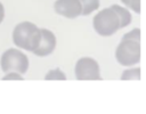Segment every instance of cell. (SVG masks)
<instances>
[{
  "label": "cell",
  "instance_id": "30bf717a",
  "mask_svg": "<svg viewBox=\"0 0 146 114\" xmlns=\"http://www.w3.org/2000/svg\"><path fill=\"white\" fill-rule=\"evenodd\" d=\"M121 80H140V68L125 70L121 75Z\"/></svg>",
  "mask_w": 146,
  "mask_h": 114
},
{
  "label": "cell",
  "instance_id": "8992f818",
  "mask_svg": "<svg viewBox=\"0 0 146 114\" xmlns=\"http://www.w3.org/2000/svg\"><path fill=\"white\" fill-rule=\"evenodd\" d=\"M41 31V40L38 47L32 51L34 55L39 57H44L50 55L56 48V36L55 34L47 28H40Z\"/></svg>",
  "mask_w": 146,
  "mask_h": 114
},
{
  "label": "cell",
  "instance_id": "52a82bcc",
  "mask_svg": "<svg viewBox=\"0 0 146 114\" xmlns=\"http://www.w3.org/2000/svg\"><path fill=\"white\" fill-rule=\"evenodd\" d=\"M54 8L58 15L66 18H76L81 15V3L79 0H57Z\"/></svg>",
  "mask_w": 146,
  "mask_h": 114
},
{
  "label": "cell",
  "instance_id": "7a4b0ae2",
  "mask_svg": "<svg viewBox=\"0 0 146 114\" xmlns=\"http://www.w3.org/2000/svg\"><path fill=\"white\" fill-rule=\"evenodd\" d=\"M92 24L95 31L102 36H110L121 28L120 18L112 7L105 8L95 15Z\"/></svg>",
  "mask_w": 146,
  "mask_h": 114
},
{
  "label": "cell",
  "instance_id": "9c48e42d",
  "mask_svg": "<svg viewBox=\"0 0 146 114\" xmlns=\"http://www.w3.org/2000/svg\"><path fill=\"white\" fill-rule=\"evenodd\" d=\"M81 3V14L89 15L99 8V0H79Z\"/></svg>",
  "mask_w": 146,
  "mask_h": 114
},
{
  "label": "cell",
  "instance_id": "7c38bea8",
  "mask_svg": "<svg viewBox=\"0 0 146 114\" xmlns=\"http://www.w3.org/2000/svg\"><path fill=\"white\" fill-rule=\"evenodd\" d=\"M123 5H125L128 8L132 9L135 13H140V0H121Z\"/></svg>",
  "mask_w": 146,
  "mask_h": 114
},
{
  "label": "cell",
  "instance_id": "277c9868",
  "mask_svg": "<svg viewBox=\"0 0 146 114\" xmlns=\"http://www.w3.org/2000/svg\"><path fill=\"white\" fill-rule=\"evenodd\" d=\"M1 70L5 73L15 71L21 74L27 72L29 68V59L25 54L15 48H9L1 56Z\"/></svg>",
  "mask_w": 146,
  "mask_h": 114
},
{
  "label": "cell",
  "instance_id": "4fadbf2b",
  "mask_svg": "<svg viewBox=\"0 0 146 114\" xmlns=\"http://www.w3.org/2000/svg\"><path fill=\"white\" fill-rule=\"evenodd\" d=\"M122 39H131V40H137L140 41V28H133L129 33L124 34Z\"/></svg>",
  "mask_w": 146,
  "mask_h": 114
},
{
  "label": "cell",
  "instance_id": "9a60e30c",
  "mask_svg": "<svg viewBox=\"0 0 146 114\" xmlns=\"http://www.w3.org/2000/svg\"><path fill=\"white\" fill-rule=\"evenodd\" d=\"M3 17H5V9H3L2 3L0 2V23L3 21Z\"/></svg>",
  "mask_w": 146,
  "mask_h": 114
},
{
  "label": "cell",
  "instance_id": "8fae6325",
  "mask_svg": "<svg viewBox=\"0 0 146 114\" xmlns=\"http://www.w3.org/2000/svg\"><path fill=\"white\" fill-rule=\"evenodd\" d=\"M44 79L46 80H66V75L59 68H56V70H50L46 74Z\"/></svg>",
  "mask_w": 146,
  "mask_h": 114
},
{
  "label": "cell",
  "instance_id": "6da1fadb",
  "mask_svg": "<svg viewBox=\"0 0 146 114\" xmlns=\"http://www.w3.org/2000/svg\"><path fill=\"white\" fill-rule=\"evenodd\" d=\"M41 40L40 28L31 22H22L17 24L13 31L14 43L24 50L33 51Z\"/></svg>",
  "mask_w": 146,
  "mask_h": 114
},
{
  "label": "cell",
  "instance_id": "ba28073f",
  "mask_svg": "<svg viewBox=\"0 0 146 114\" xmlns=\"http://www.w3.org/2000/svg\"><path fill=\"white\" fill-rule=\"evenodd\" d=\"M112 8L116 11L119 18H120V26L121 28L128 26L130 23H131V14L129 13V10L127 8H123L121 6H117V5H113Z\"/></svg>",
  "mask_w": 146,
  "mask_h": 114
},
{
  "label": "cell",
  "instance_id": "5bb4252c",
  "mask_svg": "<svg viewBox=\"0 0 146 114\" xmlns=\"http://www.w3.org/2000/svg\"><path fill=\"white\" fill-rule=\"evenodd\" d=\"M2 80H24L23 79V76H22V74L21 73H18V72H15V71H11V72H8L3 78H2Z\"/></svg>",
  "mask_w": 146,
  "mask_h": 114
},
{
  "label": "cell",
  "instance_id": "5b68a950",
  "mask_svg": "<svg viewBox=\"0 0 146 114\" xmlns=\"http://www.w3.org/2000/svg\"><path fill=\"white\" fill-rule=\"evenodd\" d=\"M78 80H102L98 63L91 57H82L75 64Z\"/></svg>",
  "mask_w": 146,
  "mask_h": 114
},
{
  "label": "cell",
  "instance_id": "3957f363",
  "mask_svg": "<svg viewBox=\"0 0 146 114\" xmlns=\"http://www.w3.org/2000/svg\"><path fill=\"white\" fill-rule=\"evenodd\" d=\"M140 41L122 39L115 51V58L122 66H132L140 60Z\"/></svg>",
  "mask_w": 146,
  "mask_h": 114
}]
</instances>
